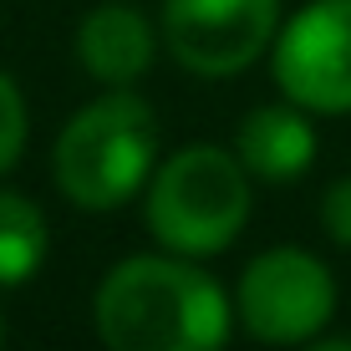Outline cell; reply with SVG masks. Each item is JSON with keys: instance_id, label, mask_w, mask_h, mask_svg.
Wrapping results in <instances>:
<instances>
[{"instance_id": "obj_1", "label": "cell", "mask_w": 351, "mask_h": 351, "mask_svg": "<svg viewBox=\"0 0 351 351\" xmlns=\"http://www.w3.org/2000/svg\"><path fill=\"white\" fill-rule=\"evenodd\" d=\"M97 336L107 351H219L229 300L189 255H132L97 285Z\"/></svg>"}, {"instance_id": "obj_2", "label": "cell", "mask_w": 351, "mask_h": 351, "mask_svg": "<svg viewBox=\"0 0 351 351\" xmlns=\"http://www.w3.org/2000/svg\"><path fill=\"white\" fill-rule=\"evenodd\" d=\"M158 153V117L143 97L112 87L87 102L56 138V184L77 209H117L143 189Z\"/></svg>"}, {"instance_id": "obj_3", "label": "cell", "mask_w": 351, "mask_h": 351, "mask_svg": "<svg viewBox=\"0 0 351 351\" xmlns=\"http://www.w3.org/2000/svg\"><path fill=\"white\" fill-rule=\"evenodd\" d=\"M250 219L245 163L224 148L173 153L148 189V229L173 255H219Z\"/></svg>"}, {"instance_id": "obj_4", "label": "cell", "mask_w": 351, "mask_h": 351, "mask_svg": "<svg viewBox=\"0 0 351 351\" xmlns=\"http://www.w3.org/2000/svg\"><path fill=\"white\" fill-rule=\"evenodd\" d=\"M336 311L331 270L295 245L265 250L239 275V321L265 346L311 341Z\"/></svg>"}, {"instance_id": "obj_5", "label": "cell", "mask_w": 351, "mask_h": 351, "mask_svg": "<svg viewBox=\"0 0 351 351\" xmlns=\"http://www.w3.org/2000/svg\"><path fill=\"white\" fill-rule=\"evenodd\" d=\"M280 26V0H168L163 41L189 71L229 77L250 66Z\"/></svg>"}, {"instance_id": "obj_6", "label": "cell", "mask_w": 351, "mask_h": 351, "mask_svg": "<svg viewBox=\"0 0 351 351\" xmlns=\"http://www.w3.org/2000/svg\"><path fill=\"white\" fill-rule=\"evenodd\" d=\"M275 82L306 112H351V0H316L280 31Z\"/></svg>"}, {"instance_id": "obj_7", "label": "cell", "mask_w": 351, "mask_h": 351, "mask_svg": "<svg viewBox=\"0 0 351 351\" xmlns=\"http://www.w3.org/2000/svg\"><path fill=\"white\" fill-rule=\"evenodd\" d=\"M77 56L97 82L128 87L153 62V26L132 5H97L77 31Z\"/></svg>"}, {"instance_id": "obj_8", "label": "cell", "mask_w": 351, "mask_h": 351, "mask_svg": "<svg viewBox=\"0 0 351 351\" xmlns=\"http://www.w3.org/2000/svg\"><path fill=\"white\" fill-rule=\"evenodd\" d=\"M316 158V132L295 107H255L239 123V163L245 173L270 178V184H290L300 178Z\"/></svg>"}, {"instance_id": "obj_9", "label": "cell", "mask_w": 351, "mask_h": 351, "mask_svg": "<svg viewBox=\"0 0 351 351\" xmlns=\"http://www.w3.org/2000/svg\"><path fill=\"white\" fill-rule=\"evenodd\" d=\"M46 260V219L31 199L0 189V285H21Z\"/></svg>"}, {"instance_id": "obj_10", "label": "cell", "mask_w": 351, "mask_h": 351, "mask_svg": "<svg viewBox=\"0 0 351 351\" xmlns=\"http://www.w3.org/2000/svg\"><path fill=\"white\" fill-rule=\"evenodd\" d=\"M21 148H26V102H21L16 82L0 71V173L21 158Z\"/></svg>"}, {"instance_id": "obj_11", "label": "cell", "mask_w": 351, "mask_h": 351, "mask_svg": "<svg viewBox=\"0 0 351 351\" xmlns=\"http://www.w3.org/2000/svg\"><path fill=\"white\" fill-rule=\"evenodd\" d=\"M321 224H326V234H331L336 245L351 250V173L336 178V184L326 189V199H321Z\"/></svg>"}, {"instance_id": "obj_12", "label": "cell", "mask_w": 351, "mask_h": 351, "mask_svg": "<svg viewBox=\"0 0 351 351\" xmlns=\"http://www.w3.org/2000/svg\"><path fill=\"white\" fill-rule=\"evenodd\" d=\"M306 351H351V341H341V336H331V341H316V346H306Z\"/></svg>"}, {"instance_id": "obj_13", "label": "cell", "mask_w": 351, "mask_h": 351, "mask_svg": "<svg viewBox=\"0 0 351 351\" xmlns=\"http://www.w3.org/2000/svg\"><path fill=\"white\" fill-rule=\"evenodd\" d=\"M0 346H5V326H0Z\"/></svg>"}]
</instances>
